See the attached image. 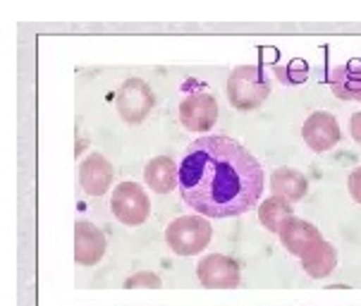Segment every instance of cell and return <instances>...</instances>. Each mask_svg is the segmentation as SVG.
Instances as JSON below:
<instances>
[{
	"label": "cell",
	"instance_id": "obj_1",
	"mask_svg": "<svg viewBox=\"0 0 361 306\" xmlns=\"http://www.w3.org/2000/svg\"><path fill=\"white\" fill-rule=\"evenodd\" d=\"M263 168L240 142L220 134L199 137L180 163V194L206 218L249 213L263 194Z\"/></svg>",
	"mask_w": 361,
	"mask_h": 306
},
{
	"label": "cell",
	"instance_id": "obj_2",
	"mask_svg": "<svg viewBox=\"0 0 361 306\" xmlns=\"http://www.w3.org/2000/svg\"><path fill=\"white\" fill-rule=\"evenodd\" d=\"M271 96V79L261 67L242 65L228 77V99L237 110H256Z\"/></svg>",
	"mask_w": 361,
	"mask_h": 306
},
{
	"label": "cell",
	"instance_id": "obj_3",
	"mask_svg": "<svg viewBox=\"0 0 361 306\" xmlns=\"http://www.w3.org/2000/svg\"><path fill=\"white\" fill-rule=\"evenodd\" d=\"M213 237L211 223L204 216H182L175 218L165 228V242L177 256H197L204 252Z\"/></svg>",
	"mask_w": 361,
	"mask_h": 306
},
{
	"label": "cell",
	"instance_id": "obj_4",
	"mask_svg": "<svg viewBox=\"0 0 361 306\" xmlns=\"http://www.w3.org/2000/svg\"><path fill=\"white\" fill-rule=\"evenodd\" d=\"M110 211L122 225L137 228V225L146 223V218L151 213L149 194L137 182H120L113 189V197H110Z\"/></svg>",
	"mask_w": 361,
	"mask_h": 306
},
{
	"label": "cell",
	"instance_id": "obj_5",
	"mask_svg": "<svg viewBox=\"0 0 361 306\" xmlns=\"http://www.w3.org/2000/svg\"><path fill=\"white\" fill-rule=\"evenodd\" d=\"M154 103H156L154 91L149 89V84L137 77L127 79L120 87L118 96H115V106H118L120 118L130 122V125H139V122L149 118Z\"/></svg>",
	"mask_w": 361,
	"mask_h": 306
},
{
	"label": "cell",
	"instance_id": "obj_6",
	"mask_svg": "<svg viewBox=\"0 0 361 306\" xmlns=\"http://www.w3.org/2000/svg\"><path fill=\"white\" fill-rule=\"evenodd\" d=\"M302 137L314 153H328L333 146H338L342 139L340 122L333 113H328V110H316V113H311L309 118L304 120Z\"/></svg>",
	"mask_w": 361,
	"mask_h": 306
},
{
	"label": "cell",
	"instance_id": "obj_7",
	"mask_svg": "<svg viewBox=\"0 0 361 306\" xmlns=\"http://www.w3.org/2000/svg\"><path fill=\"white\" fill-rule=\"evenodd\" d=\"M220 108L216 96L211 94H189L185 96V101L180 103V122L187 127L189 132L204 134L211 130L218 122Z\"/></svg>",
	"mask_w": 361,
	"mask_h": 306
},
{
	"label": "cell",
	"instance_id": "obj_8",
	"mask_svg": "<svg viewBox=\"0 0 361 306\" xmlns=\"http://www.w3.org/2000/svg\"><path fill=\"white\" fill-rule=\"evenodd\" d=\"M197 278L204 287H237L242 275L235 259L223 254H208L199 261Z\"/></svg>",
	"mask_w": 361,
	"mask_h": 306
},
{
	"label": "cell",
	"instance_id": "obj_9",
	"mask_svg": "<svg viewBox=\"0 0 361 306\" xmlns=\"http://www.w3.org/2000/svg\"><path fill=\"white\" fill-rule=\"evenodd\" d=\"M113 165L103 153H89L79 165V185L89 197H103L113 182Z\"/></svg>",
	"mask_w": 361,
	"mask_h": 306
},
{
	"label": "cell",
	"instance_id": "obj_10",
	"mask_svg": "<svg viewBox=\"0 0 361 306\" xmlns=\"http://www.w3.org/2000/svg\"><path fill=\"white\" fill-rule=\"evenodd\" d=\"M106 254V235L89 220L75 225V261L79 266H96Z\"/></svg>",
	"mask_w": 361,
	"mask_h": 306
},
{
	"label": "cell",
	"instance_id": "obj_11",
	"mask_svg": "<svg viewBox=\"0 0 361 306\" xmlns=\"http://www.w3.org/2000/svg\"><path fill=\"white\" fill-rule=\"evenodd\" d=\"M321 240H323L321 230H318L314 223H307V220H302V218H292L290 223L280 230V242H283V247L292 256H299V259Z\"/></svg>",
	"mask_w": 361,
	"mask_h": 306
},
{
	"label": "cell",
	"instance_id": "obj_12",
	"mask_svg": "<svg viewBox=\"0 0 361 306\" xmlns=\"http://www.w3.org/2000/svg\"><path fill=\"white\" fill-rule=\"evenodd\" d=\"M144 180L156 194H170V192H175V189L180 187V168L175 165L173 158L156 156V158H151V161L146 163Z\"/></svg>",
	"mask_w": 361,
	"mask_h": 306
},
{
	"label": "cell",
	"instance_id": "obj_13",
	"mask_svg": "<svg viewBox=\"0 0 361 306\" xmlns=\"http://www.w3.org/2000/svg\"><path fill=\"white\" fill-rule=\"evenodd\" d=\"M330 89L340 101L361 103V60H350L335 67L330 72Z\"/></svg>",
	"mask_w": 361,
	"mask_h": 306
},
{
	"label": "cell",
	"instance_id": "obj_14",
	"mask_svg": "<svg viewBox=\"0 0 361 306\" xmlns=\"http://www.w3.org/2000/svg\"><path fill=\"white\" fill-rule=\"evenodd\" d=\"M271 187L275 197H283L290 204L302 201L309 192V180L295 168H278L271 177Z\"/></svg>",
	"mask_w": 361,
	"mask_h": 306
},
{
	"label": "cell",
	"instance_id": "obj_15",
	"mask_svg": "<svg viewBox=\"0 0 361 306\" xmlns=\"http://www.w3.org/2000/svg\"><path fill=\"white\" fill-rule=\"evenodd\" d=\"M335 266H338V252H335L333 244L326 240L314 244V247L302 256V268L307 271V275H311V278H316V280L328 278V275L335 271Z\"/></svg>",
	"mask_w": 361,
	"mask_h": 306
},
{
	"label": "cell",
	"instance_id": "obj_16",
	"mask_svg": "<svg viewBox=\"0 0 361 306\" xmlns=\"http://www.w3.org/2000/svg\"><path fill=\"white\" fill-rule=\"evenodd\" d=\"M292 218H295L292 216V204L283 197H275V194L259 206V220L268 232H278L280 235V230H283Z\"/></svg>",
	"mask_w": 361,
	"mask_h": 306
},
{
	"label": "cell",
	"instance_id": "obj_17",
	"mask_svg": "<svg viewBox=\"0 0 361 306\" xmlns=\"http://www.w3.org/2000/svg\"><path fill=\"white\" fill-rule=\"evenodd\" d=\"M275 77L283 84H302L309 77V65L307 60H292L287 67H275Z\"/></svg>",
	"mask_w": 361,
	"mask_h": 306
},
{
	"label": "cell",
	"instance_id": "obj_18",
	"mask_svg": "<svg viewBox=\"0 0 361 306\" xmlns=\"http://www.w3.org/2000/svg\"><path fill=\"white\" fill-rule=\"evenodd\" d=\"M125 287H127V290H134V287H151V290H156V287H163V283H161V278H158L156 273L144 271V273L130 275V278L125 280Z\"/></svg>",
	"mask_w": 361,
	"mask_h": 306
},
{
	"label": "cell",
	"instance_id": "obj_19",
	"mask_svg": "<svg viewBox=\"0 0 361 306\" xmlns=\"http://www.w3.org/2000/svg\"><path fill=\"white\" fill-rule=\"evenodd\" d=\"M347 189H350V197L361 206V168L350 173V177H347Z\"/></svg>",
	"mask_w": 361,
	"mask_h": 306
},
{
	"label": "cell",
	"instance_id": "obj_20",
	"mask_svg": "<svg viewBox=\"0 0 361 306\" xmlns=\"http://www.w3.org/2000/svg\"><path fill=\"white\" fill-rule=\"evenodd\" d=\"M350 134H352L354 142L361 144V110H359V113H354L352 118H350Z\"/></svg>",
	"mask_w": 361,
	"mask_h": 306
}]
</instances>
